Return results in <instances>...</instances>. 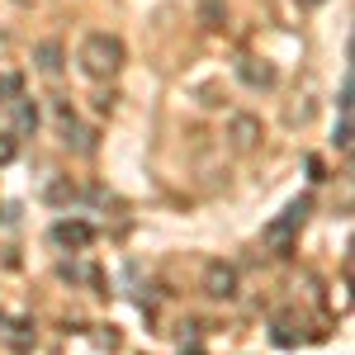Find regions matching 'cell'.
Masks as SVG:
<instances>
[{"instance_id":"obj_1","label":"cell","mask_w":355,"mask_h":355,"mask_svg":"<svg viewBox=\"0 0 355 355\" xmlns=\"http://www.w3.org/2000/svg\"><path fill=\"white\" fill-rule=\"evenodd\" d=\"M81 71L85 76H95V81H110L119 76V67H123V43L114 38V33H90L81 43Z\"/></svg>"},{"instance_id":"obj_2","label":"cell","mask_w":355,"mask_h":355,"mask_svg":"<svg viewBox=\"0 0 355 355\" xmlns=\"http://www.w3.org/2000/svg\"><path fill=\"white\" fill-rule=\"evenodd\" d=\"M308 209H313L308 199L289 204V209H284V214H279V218H275L270 227L261 232L266 251H275V256H289V251H294V237H299V227H303V218H308Z\"/></svg>"},{"instance_id":"obj_3","label":"cell","mask_w":355,"mask_h":355,"mask_svg":"<svg viewBox=\"0 0 355 355\" xmlns=\"http://www.w3.org/2000/svg\"><path fill=\"white\" fill-rule=\"evenodd\" d=\"M204 294H209V299H232V294H237V270L223 266V261H209V270H204Z\"/></svg>"},{"instance_id":"obj_4","label":"cell","mask_w":355,"mask_h":355,"mask_svg":"<svg viewBox=\"0 0 355 355\" xmlns=\"http://www.w3.org/2000/svg\"><path fill=\"white\" fill-rule=\"evenodd\" d=\"M53 242H57V246H71V251H81V246L95 242V227H90V223H81V218H62V223L53 227Z\"/></svg>"},{"instance_id":"obj_5","label":"cell","mask_w":355,"mask_h":355,"mask_svg":"<svg viewBox=\"0 0 355 355\" xmlns=\"http://www.w3.org/2000/svg\"><path fill=\"white\" fill-rule=\"evenodd\" d=\"M237 76H242L246 85H256V90H270L275 85V67L261 62V57H242V62H237Z\"/></svg>"},{"instance_id":"obj_6","label":"cell","mask_w":355,"mask_h":355,"mask_svg":"<svg viewBox=\"0 0 355 355\" xmlns=\"http://www.w3.org/2000/svg\"><path fill=\"white\" fill-rule=\"evenodd\" d=\"M256 142H261V119L237 114V119H232V147H237V152H256Z\"/></svg>"},{"instance_id":"obj_7","label":"cell","mask_w":355,"mask_h":355,"mask_svg":"<svg viewBox=\"0 0 355 355\" xmlns=\"http://www.w3.org/2000/svg\"><path fill=\"white\" fill-rule=\"evenodd\" d=\"M33 62H38V71H43V76H57V71H62V62H67V53H62V43L48 38V43H38V48H33Z\"/></svg>"},{"instance_id":"obj_8","label":"cell","mask_w":355,"mask_h":355,"mask_svg":"<svg viewBox=\"0 0 355 355\" xmlns=\"http://www.w3.org/2000/svg\"><path fill=\"white\" fill-rule=\"evenodd\" d=\"M10 110H15V128H19V133H33V128H38V105L28 100L24 90L10 100Z\"/></svg>"},{"instance_id":"obj_9","label":"cell","mask_w":355,"mask_h":355,"mask_svg":"<svg viewBox=\"0 0 355 355\" xmlns=\"http://www.w3.org/2000/svg\"><path fill=\"white\" fill-rule=\"evenodd\" d=\"M199 19H204V28H223V24H218V19H223V5H218V0H204Z\"/></svg>"},{"instance_id":"obj_10","label":"cell","mask_w":355,"mask_h":355,"mask_svg":"<svg viewBox=\"0 0 355 355\" xmlns=\"http://www.w3.org/2000/svg\"><path fill=\"white\" fill-rule=\"evenodd\" d=\"M19 90H24V81H19V76H0V105H10Z\"/></svg>"},{"instance_id":"obj_11","label":"cell","mask_w":355,"mask_h":355,"mask_svg":"<svg viewBox=\"0 0 355 355\" xmlns=\"http://www.w3.org/2000/svg\"><path fill=\"white\" fill-rule=\"evenodd\" d=\"M15 152H19V147H15V133H0V166L15 162Z\"/></svg>"},{"instance_id":"obj_12","label":"cell","mask_w":355,"mask_h":355,"mask_svg":"<svg viewBox=\"0 0 355 355\" xmlns=\"http://www.w3.org/2000/svg\"><path fill=\"white\" fill-rule=\"evenodd\" d=\"M336 147H341V152L351 147V119H346V114H341V123H336Z\"/></svg>"},{"instance_id":"obj_13","label":"cell","mask_w":355,"mask_h":355,"mask_svg":"<svg viewBox=\"0 0 355 355\" xmlns=\"http://www.w3.org/2000/svg\"><path fill=\"white\" fill-rule=\"evenodd\" d=\"M303 5H322V0H303Z\"/></svg>"}]
</instances>
